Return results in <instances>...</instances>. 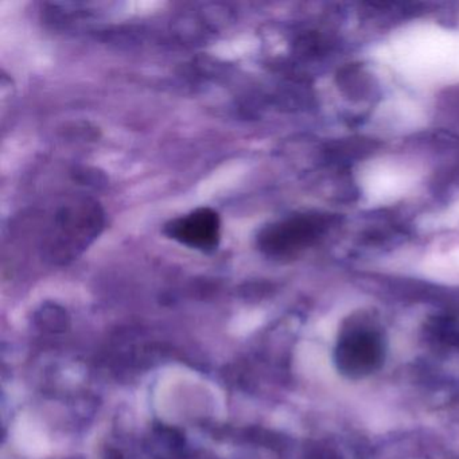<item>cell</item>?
Wrapping results in <instances>:
<instances>
[{
  "label": "cell",
  "instance_id": "6da1fadb",
  "mask_svg": "<svg viewBox=\"0 0 459 459\" xmlns=\"http://www.w3.org/2000/svg\"><path fill=\"white\" fill-rule=\"evenodd\" d=\"M104 227L106 213L95 198L68 195L45 228L39 248L42 257L52 264H69L95 243Z\"/></svg>",
  "mask_w": 459,
  "mask_h": 459
},
{
  "label": "cell",
  "instance_id": "7a4b0ae2",
  "mask_svg": "<svg viewBox=\"0 0 459 459\" xmlns=\"http://www.w3.org/2000/svg\"><path fill=\"white\" fill-rule=\"evenodd\" d=\"M163 235L187 248L212 254L221 241V219L212 208H198L163 227Z\"/></svg>",
  "mask_w": 459,
  "mask_h": 459
},
{
  "label": "cell",
  "instance_id": "3957f363",
  "mask_svg": "<svg viewBox=\"0 0 459 459\" xmlns=\"http://www.w3.org/2000/svg\"><path fill=\"white\" fill-rule=\"evenodd\" d=\"M318 230V222L313 217H290L263 228L256 238L257 248L270 257L289 256L308 246Z\"/></svg>",
  "mask_w": 459,
  "mask_h": 459
},
{
  "label": "cell",
  "instance_id": "277c9868",
  "mask_svg": "<svg viewBox=\"0 0 459 459\" xmlns=\"http://www.w3.org/2000/svg\"><path fill=\"white\" fill-rule=\"evenodd\" d=\"M74 181L88 186L100 187L106 185L107 178L103 173H99L95 169L76 168L72 171Z\"/></svg>",
  "mask_w": 459,
  "mask_h": 459
}]
</instances>
